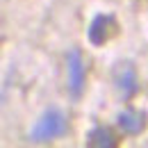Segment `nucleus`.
Listing matches in <instances>:
<instances>
[{
	"mask_svg": "<svg viewBox=\"0 0 148 148\" xmlns=\"http://www.w3.org/2000/svg\"><path fill=\"white\" fill-rule=\"evenodd\" d=\"M66 128H69L66 116H64L59 110H48V112H43L41 119L34 123V128L30 132V139L37 141V144L53 141L57 137H62V134L66 132Z\"/></svg>",
	"mask_w": 148,
	"mask_h": 148,
	"instance_id": "f257e3e1",
	"label": "nucleus"
},
{
	"mask_svg": "<svg viewBox=\"0 0 148 148\" xmlns=\"http://www.w3.org/2000/svg\"><path fill=\"white\" fill-rule=\"evenodd\" d=\"M66 80H69L71 96L80 98L84 91V57L77 48L66 53Z\"/></svg>",
	"mask_w": 148,
	"mask_h": 148,
	"instance_id": "f03ea898",
	"label": "nucleus"
},
{
	"mask_svg": "<svg viewBox=\"0 0 148 148\" xmlns=\"http://www.w3.org/2000/svg\"><path fill=\"white\" fill-rule=\"evenodd\" d=\"M114 87H116V91L121 93L125 100H130L134 93L139 91V80H137V71H134V66L130 64V62H119L116 66H114Z\"/></svg>",
	"mask_w": 148,
	"mask_h": 148,
	"instance_id": "7ed1b4c3",
	"label": "nucleus"
},
{
	"mask_svg": "<svg viewBox=\"0 0 148 148\" xmlns=\"http://www.w3.org/2000/svg\"><path fill=\"white\" fill-rule=\"evenodd\" d=\"M114 30H116L114 16L112 14H98L91 21V25H89V41H91L93 46H103Z\"/></svg>",
	"mask_w": 148,
	"mask_h": 148,
	"instance_id": "20e7f679",
	"label": "nucleus"
},
{
	"mask_svg": "<svg viewBox=\"0 0 148 148\" xmlns=\"http://www.w3.org/2000/svg\"><path fill=\"white\" fill-rule=\"evenodd\" d=\"M116 125L125 134H139L146 128V114L137 110H123L116 114Z\"/></svg>",
	"mask_w": 148,
	"mask_h": 148,
	"instance_id": "39448f33",
	"label": "nucleus"
},
{
	"mask_svg": "<svg viewBox=\"0 0 148 148\" xmlns=\"http://www.w3.org/2000/svg\"><path fill=\"white\" fill-rule=\"evenodd\" d=\"M87 146H91V148H114V146H119V139H116V134L107 125H96L87 134Z\"/></svg>",
	"mask_w": 148,
	"mask_h": 148,
	"instance_id": "423d86ee",
	"label": "nucleus"
}]
</instances>
